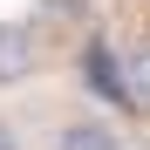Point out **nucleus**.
<instances>
[{"mask_svg": "<svg viewBox=\"0 0 150 150\" xmlns=\"http://www.w3.org/2000/svg\"><path fill=\"white\" fill-rule=\"evenodd\" d=\"M82 82H89L96 96H109V103H137L130 82H123V62L109 55V41H89V48H82Z\"/></svg>", "mask_w": 150, "mask_h": 150, "instance_id": "f257e3e1", "label": "nucleus"}, {"mask_svg": "<svg viewBox=\"0 0 150 150\" xmlns=\"http://www.w3.org/2000/svg\"><path fill=\"white\" fill-rule=\"evenodd\" d=\"M28 75H34V28L0 21V89L7 82H28Z\"/></svg>", "mask_w": 150, "mask_h": 150, "instance_id": "f03ea898", "label": "nucleus"}, {"mask_svg": "<svg viewBox=\"0 0 150 150\" xmlns=\"http://www.w3.org/2000/svg\"><path fill=\"white\" fill-rule=\"evenodd\" d=\"M55 150H116V130H103V123H68L55 137Z\"/></svg>", "mask_w": 150, "mask_h": 150, "instance_id": "7ed1b4c3", "label": "nucleus"}, {"mask_svg": "<svg viewBox=\"0 0 150 150\" xmlns=\"http://www.w3.org/2000/svg\"><path fill=\"white\" fill-rule=\"evenodd\" d=\"M130 75H137V82H130V96H137V103H150V48L130 62Z\"/></svg>", "mask_w": 150, "mask_h": 150, "instance_id": "20e7f679", "label": "nucleus"}, {"mask_svg": "<svg viewBox=\"0 0 150 150\" xmlns=\"http://www.w3.org/2000/svg\"><path fill=\"white\" fill-rule=\"evenodd\" d=\"M0 150H21V137H14V123H0Z\"/></svg>", "mask_w": 150, "mask_h": 150, "instance_id": "39448f33", "label": "nucleus"}, {"mask_svg": "<svg viewBox=\"0 0 150 150\" xmlns=\"http://www.w3.org/2000/svg\"><path fill=\"white\" fill-rule=\"evenodd\" d=\"M41 7H82V0H41Z\"/></svg>", "mask_w": 150, "mask_h": 150, "instance_id": "423d86ee", "label": "nucleus"}]
</instances>
